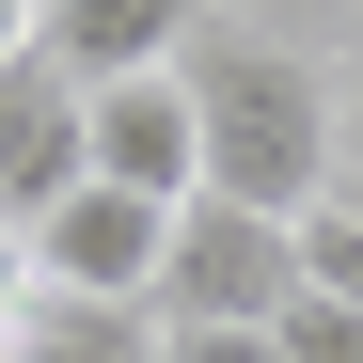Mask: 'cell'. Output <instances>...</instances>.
I'll use <instances>...</instances> for the list:
<instances>
[{
  "label": "cell",
  "mask_w": 363,
  "mask_h": 363,
  "mask_svg": "<svg viewBox=\"0 0 363 363\" xmlns=\"http://www.w3.org/2000/svg\"><path fill=\"white\" fill-rule=\"evenodd\" d=\"M0 363H158V316H111V300H16L0 316Z\"/></svg>",
  "instance_id": "cell-7"
},
{
  "label": "cell",
  "mask_w": 363,
  "mask_h": 363,
  "mask_svg": "<svg viewBox=\"0 0 363 363\" xmlns=\"http://www.w3.org/2000/svg\"><path fill=\"white\" fill-rule=\"evenodd\" d=\"M64 190H95V95L32 48V64H0V221L32 237Z\"/></svg>",
  "instance_id": "cell-4"
},
{
  "label": "cell",
  "mask_w": 363,
  "mask_h": 363,
  "mask_svg": "<svg viewBox=\"0 0 363 363\" xmlns=\"http://www.w3.org/2000/svg\"><path fill=\"white\" fill-rule=\"evenodd\" d=\"M190 32H206V0H48V64H64L79 95H111V79H174V64H190Z\"/></svg>",
  "instance_id": "cell-5"
},
{
  "label": "cell",
  "mask_w": 363,
  "mask_h": 363,
  "mask_svg": "<svg viewBox=\"0 0 363 363\" xmlns=\"http://www.w3.org/2000/svg\"><path fill=\"white\" fill-rule=\"evenodd\" d=\"M158 363H284L269 332H158Z\"/></svg>",
  "instance_id": "cell-11"
},
{
  "label": "cell",
  "mask_w": 363,
  "mask_h": 363,
  "mask_svg": "<svg viewBox=\"0 0 363 363\" xmlns=\"http://www.w3.org/2000/svg\"><path fill=\"white\" fill-rule=\"evenodd\" d=\"M284 300H300V221H269V206H221V190H190V206H174L158 332H269Z\"/></svg>",
  "instance_id": "cell-2"
},
{
  "label": "cell",
  "mask_w": 363,
  "mask_h": 363,
  "mask_svg": "<svg viewBox=\"0 0 363 363\" xmlns=\"http://www.w3.org/2000/svg\"><path fill=\"white\" fill-rule=\"evenodd\" d=\"M95 174L143 206H190L206 190V127H190V79H111L95 95Z\"/></svg>",
  "instance_id": "cell-6"
},
{
  "label": "cell",
  "mask_w": 363,
  "mask_h": 363,
  "mask_svg": "<svg viewBox=\"0 0 363 363\" xmlns=\"http://www.w3.org/2000/svg\"><path fill=\"white\" fill-rule=\"evenodd\" d=\"M347 174H363V48L332 64V190H347Z\"/></svg>",
  "instance_id": "cell-10"
},
{
  "label": "cell",
  "mask_w": 363,
  "mask_h": 363,
  "mask_svg": "<svg viewBox=\"0 0 363 363\" xmlns=\"http://www.w3.org/2000/svg\"><path fill=\"white\" fill-rule=\"evenodd\" d=\"M48 48V0H0V64H32Z\"/></svg>",
  "instance_id": "cell-12"
},
{
  "label": "cell",
  "mask_w": 363,
  "mask_h": 363,
  "mask_svg": "<svg viewBox=\"0 0 363 363\" xmlns=\"http://www.w3.org/2000/svg\"><path fill=\"white\" fill-rule=\"evenodd\" d=\"M190 127H206V190L221 206H269V221H316L332 206V64H300L284 32H190Z\"/></svg>",
  "instance_id": "cell-1"
},
{
  "label": "cell",
  "mask_w": 363,
  "mask_h": 363,
  "mask_svg": "<svg viewBox=\"0 0 363 363\" xmlns=\"http://www.w3.org/2000/svg\"><path fill=\"white\" fill-rule=\"evenodd\" d=\"M332 206H347V221H363V174H347V190H332Z\"/></svg>",
  "instance_id": "cell-13"
},
{
  "label": "cell",
  "mask_w": 363,
  "mask_h": 363,
  "mask_svg": "<svg viewBox=\"0 0 363 363\" xmlns=\"http://www.w3.org/2000/svg\"><path fill=\"white\" fill-rule=\"evenodd\" d=\"M300 284L363 316V221H347V206H316V221H300Z\"/></svg>",
  "instance_id": "cell-9"
},
{
  "label": "cell",
  "mask_w": 363,
  "mask_h": 363,
  "mask_svg": "<svg viewBox=\"0 0 363 363\" xmlns=\"http://www.w3.org/2000/svg\"><path fill=\"white\" fill-rule=\"evenodd\" d=\"M269 347H284V363H363V316H347V300H316V284H300L284 316H269Z\"/></svg>",
  "instance_id": "cell-8"
},
{
  "label": "cell",
  "mask_w": 363,
  "mask_h": 363,
  "mask_svg": "<svg viewBox=\"0 0 363 363\" xmlns=\"http://www.w3.org/2000/svg\"><path fill=\"white\" fill-rule=\"evenodd\" d=\"M16 253H32V284H48V300H111V316H158L174 206H143V190H111V174H95V190H64V206L16 237Z\"/></svg>",
  "instance_id": "cell-3"
}]
</instances>
